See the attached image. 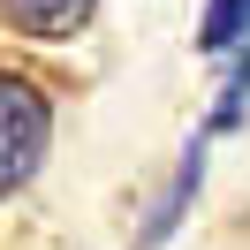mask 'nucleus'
<instances>
[{
  "label": "nucleus",
  "mask_w": 250,
  "mask_h": 250,
  "mask_svg": "<svg viewBox=\"0 0 250 250\" xmlns=\"http://www.w3.org/2000/svg\"><path fill=\"white\" fill-rule=\"evenodd\" d=\"M197 46L205 53H250V0H205Z\"/></svg>",
  "instance_id": "obj_4"
},
{
  "label": "nucleus",
  "mask_w": 250,
  "mask_h": 250,
  "mask_svg": "<svg viewBox=\"0 0 250 250\" xmlns=\"http://www.w3.org/2000/svg\"><path fill=\"white\" fill-rule=\"evenodd\" d=\"M205 152H212V137L197 129V137L182 144V159H174V182L152 197V212H144V228H137V243H129V250H159V243L189 220V205H197V189H205Z\"/></svg>",
  "instance_id": "obj_2"
},
{
  "label": "nucleus",
  "mask_w": 250,
  "mask_h": 250,
  "mask_svg": "<svg viewBox=\"0 0 250 250\" xmlns=\"http://www.w3.org/2000/svg\"><path fill=\"white\" fill-rule=\"evenodd\" d=\"M46 144H53V99L38 91V76L0 68V197H16L46 167Z\"/></svg>",
  "instance_id": "obj_1"
},
{
  "label": "nucleus",
  "mask_w": 250,
  "mask_h": 250,
  "mask_svg": "<svg viewBox=\"0 0 250 250\" xmlns=\"http://www.w3.org/2000/svg\"><path fill=\"white\" fill-rule=\"evenodd\" d=\"M91 16H99V0H0V23L16 38H46V46L76 38Z\"/></svg>",
  "instance_id": "obj_3"
}]
</instances>
